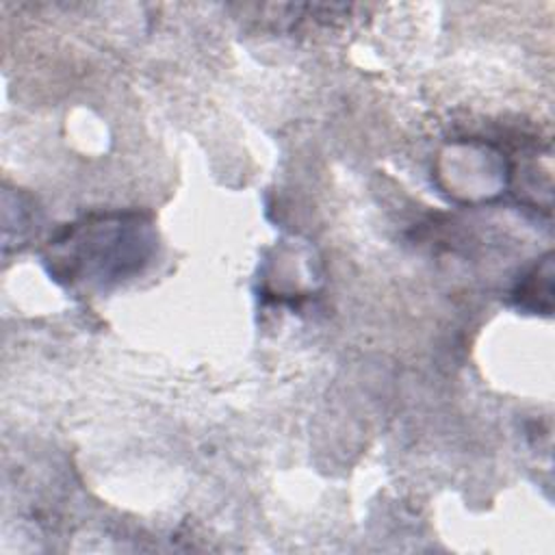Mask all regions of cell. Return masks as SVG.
Segmentation results:
<instances>
[{
	"instance_id": "cell-1",
	"label": "cell",
	"mask_w": 555,
	"mask_h": 555,
	"mask_svg": "<svg viewBox=\"0 0 555 555\" xmlns=\"http://www.w3.org/2000/svg\"><path fill=\"white\" fill-rule=\"evenodd\" d=\"M61 241L69 243V249L76 251L69 267L102 282L139 271L152 245L147 241V225L141 219L126 221V217H119V221L102 219L98 223L74 225Z\"/></svg>"
}]
</instances>
